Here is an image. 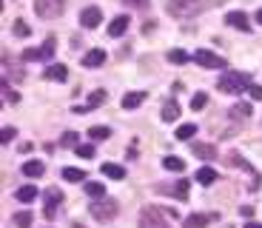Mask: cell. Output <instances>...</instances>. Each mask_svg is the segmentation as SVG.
<instances>
[{
    "label": "cell",
    "instance_id": "obj_1",
    "mask_svg": "<svg viewBox=\"0 0 262 228\" xmlns=\"http://www.w3.org/2000/svg\"><path fill=\"white\" fill-rule=\"evenodd\" d=\"M205 9H211V0H168L165 3V11H168L171 17H180V20L197 17Z\"/></svg>",
    "mask_w": 262,
    "mask_h": 228
},
{
    "label": "cell",
    "instance_id": "obj_2",
    "mask_svg": "<svg viewBox=\"0 0 262 228\" xmlns=\"http://www.w3.org/2000/svg\"><path fill=\"white\" fill-rule=\"evenodd\" d=\"M216 86L222 94H239L251 86V74L248 71H225V74H219Z\"/></svg>",
    "mask_w": 262,
    "mask_h": 228
},
{
    "label": "cell",
    "instance_id": "obj_3",
    "mask_svg": "<svg viewBox=\"0 0 262 228\" xmlns=\"http://www.w3.org/2000/svg\"><path fill=\"white\" fill-rule=\"evenodd\" d=\"M140 228H168V220L157 205H143L140 211Z\"/></svg>",
    "mask_w": 262,
    "mask_h": 228
},
{
    "label": "cell",
    "instance_id": "obj_4",
    "mask_svg": "<svg viewBox=\"0 0 262 228\" xmlns=\"http://www.w3.org/2000/svg\"><path fill=\"white\" fill-rule=\"evenodd\" d=\"M66 9V0H34V14L43 20H54Z\"/></svg>",
    "mask_w": 262,
    "mask_h": 228
},
{
    "label": "cell",
    "instance_id": "obj_5",
    "mask_svg": "<svg viewBox=\"0 0 262 228\" xmlns=\"http://www.w3.org/2000/svg\"><path fill=\"white\" fill-rule=\"evenodd\" d=\"M89 211L94 220H100V223H108L117 217V200H94L89 205Z\"/></svg>",
    "mask_w": 262,
    "mask_h": 228
},
{
    "label": "cell",
    "instance_id": "obj_6",
    "mask_svg": "<svg viewBox=\"0 0 262 228\" xmlns=\"http://www.w3.org/2000/svg\"><path fill=\"white\" fill-rule=\"evenodd\" d=\"M191 60L197 63V66H203V68H225V66H228L222 57L214 55V52H208V49H197Z\"/></svg>",
    "mask_w": 262,
    "mask_h": 228
},
{
    "label": "cell",
    "instance_id": "obj_7",
    "mask_svg": "<svg viewBox=\"0 0 262 228\" xmlns=\"http://www.w3.org/2000/svg\"><path fill=\"white\" fill-rule=\"evenodd\" d=\"M188 180H177V182H157L159 194H168V197H177V200H188Z\"/></svg>",
    "mask_w": 262,
    "mask_h": 228
},
{
    "label": "cell",
    "instance_id": "obj_8",
    "mask_svg": "<svg viewBox=\"0 0 262 228\" xmlns=\"http://www.w3.org/2000/svg\"><path fill=\"white\" fill-rule=\"evenodd\" d=\"M60 203H63V191H60V188H49V191H46V208H43L46 220H54L57 217V205Z\"/></svg>",
    "mask_w": 262,
    "mask_h": 228
},
{
    "label": "cell",
    "instance_id": "obj_9",
    "mask_svg": "<svg viewBox=\"0 0 262 228\" xmlns=\"http://www.w3.org/2000/svg\"><path fill=\"white\" fill-rule=\"evenodd\" d=\"M108 100V91H91V97L86 106H74V114H89L91 109H97V106H103V103Z\"/></svg>",
    "mask_w": 262,
    "mask_h": 228
},
{
    "label": "cell",
    "instance_id": "obj_10",
    "mask_svg": "<svg viewBox=\"0 0 262 228\" xmlns=\"http://www.w3.org/2000/svg\"><path fill=\"white\" fill-rule=\"evenodd\" d=\"M80 23H83L86 29H97V26L103 23L100 9H97V6H89V9H83V11H80Z\"/></svg>",
    "mask_w": 262,
    "mask_h": 228
},
{
    "label": "cell",
    "instance_id": "obj_11",
    "mask_svg": "<svg viewBox=\"0 0 262 228\" xmlns=\"http://www.w3.org/2000/svg\"><path fill=\"white\" fill-rule=\"evenodd\" d=\"M225 23L231 26V29L251 32V23H248V14H245V11H228V14H225Z\"/></svg>",
    "mask_w": 262,
    "mask_h": 228
},
{
    "label": "cell",
    "instance_id": "obj_12",
    "mask_svg": "<svg viewBox=\"0 0 262 228\" xmlns=\"http://www.w3.org/2000/svg\"><path fill=\"white\" fill-rule=\"evenodd\" d=\"M128 17H125V14H117V17H114L111 23H108V34H111V37H123L125 32H128Z\"/></svg>",
    "mask_w": 262,
    "mask_h": 228
},
{
    "label": "cell",
    "instance_id": "obj_13",
    "mask_svg": "<svg viewBox=\"0 0 262 228\" xmlns=\"http://www.w3.org/2000/svg\"><path fill=\"white\" fill-rule=\"evenodd\" d=\"M103 63H105V52L103 49H91L89 55H83V66L86 68H97Z\"/></svg>",
    "mask_w": 262,
    "mask_h": 228
},
{
    "label": "cell",
    "instance_id": "obj_14",
    "mask_svg": "<svg viewBox=\"0 0 262 228\" xmlns=\"http://www.w3.org/2000/svg\"><path fill=\"white\" fill-rule=\"evenodd\" d=\"M191 154L194 157H200V160H216V148L208 146V143H194Z\"/></svg>",
    "mask_w": 262,
    "mask_h": 228
},
{
    "label": "cell",
    "instance_id": "obj_15",
    "mask_svg": "<svg viewBox=\"0 0 262 228\" xmlns=\"http://www.w3.org/2000/svg\"><path fill=\"white\" fill-rule=\"evenodd\" d=\"M68 77V68L63 66V63H54V66L46 68V80H54V83H63V80Z\"/></svg>",
    "mask_w": 262,
    "mask_h": 228
},
{
    "label": "cell",
    "instance_id": "obj_16",
    "mask_svg": "<svg viewBox=\"0 0 262 228\" xmlns=\"http://www.w3.org/2000/svg\"><path fill=\"white\" fill-rule=\"evenodd\" d=\"M143 103H146V91H128L123 97V109H137Z\"/></svg>",
    "mask_w": 262,
    "mask_h": 228
},
{
    "label": "cell",
    "instance_id": "obj_17",
    "mask_svg": "<svg viewBox=\"0 0 262 228\" xmlns=\"http://www.w3.org/2000/svg\"><path fill=\"white\" fill-rule=\"evenodd\" d=\"M46 166L40 163V160H29V163H23V174L26 177H43Z\"/></svg>",
    "mask_w": 262,
    "mask_h": 228
},
{
    "label": "cell",
    "instance_id": "obj_18",
    "mask_svg": "<svg viewBox=\"0 0 262 228\" xmlns=\"http://www.w3.org/2000/svg\"><path fill=\"white\" fill-rule=\"evenodd\" d=\"M100 169H103V174H105V177H111V180H123V177H125V169H123V166H117V163H103Z\"/></svg>",
    "mask_w": 262,
    "mask_h": 228
},
{
    "label": "cell",
    "instance_id": "obj_19",
    "mask_svg": "<svg viewBox=\"0 0 262 228\" xmlns=\"http://www.w3.org/2000/svg\"><path fill=\"white\" fill-rule=\"evenodd\" d=\"M197 182H200V185H211V182H216V171L211 169V166H203V169L197 171Z\"/></svg>",
    "mask_w": 262,
    "mask_h": 228
},
{
    "label": "cell",
    "instance_id": "obj_20",
    "mask_svg": "<svg viewBox=\"0 0 262 228\" xmlns=\"http://www.w3.org/2000/svg\"><path fill=\"white\" fill-rule=\"evenodd\" d=\"M83 191L89 194L91 200H100V197H105V182H86Z\"/></svg>",
    "mask_w": 262,
    "mask_h": 228
},
{
    "label": "cell",
    "instance_id": "obj_21",
    "mask_svg": "<svg viewBox=\"0 0 262 228\" xmlns=\"http://www.w3.org/2000/svg\"><path fill=\"white\" fill-rule=\"evenodd\" d=\"M162 169H165V171H177V174H182V171H185V160H180V157H174V154H171V157L162 160Z\"/></svg>",
    "mask_w": 262,
    "mask_h": 228
},
{
    "label": "cell",
    "instance_id": "obj_22",
    "mask_svg": "<svg viewBox=\"0 0 262 228\" xmlns=\"http://www.w3.org/2000/svg\"><path fill=\"white\" fill-rule=\"evenodd\" d=\"M208 220H211L208 214H191V217H185V223H182V226H185V228H205V226H208Z\"/></svg>",
    "mask_w": 262,
    "mask_h": 228
},
{
    "label": "cell",
    "instance_id": "obj_23",
    "mask_svg": "<svg viewBox=\"0 0 262 228\" xmlns=\"http://www.w3.org/2000/svg\"><path fill=\"white\" fill-rule=\"evenodd\" d=\"M20 203H32V200H37V188L34 185H23V188H17V194H14Z\"/></svg>",
    "mask_w": 262,
    "mask_h": 228
},
{
    "label": "cell",
    "instance_id": "obj_24",
    "mask_svg": "<svg viewBox=\"0 0 262 228\" xmlns=\"http://www.w3.org/2000/svg\"><path fill=\"white\" fill-rule=\"evenodd\" d=\"M177 117H180V106H177V103H165V106H162V120H165V123H174Z\"/></svg>",
    "mask_w": 262,
    "mask_h": 228
},
{
    "label": "cell",
    "instance_id": "obj_25",
    "mask_svg": "<svg viewBox=\"0 0 262 228\" xmlns=\"http://www.w3.org/2000/svg\"><path fill=\"white\" fill-rule=\"evenodd\" d=\"M89 137L94 140V143H100V140H108V137H111V131H108L105 125H91V128H89Z\"/></svg>",
    "mask_w": 262,
    "mask_h": 228
},
{
    "label": "cell",
    "instance_id": "obj_26",
    "mask_svg": "<svg viewBox=\"0 0 262 228\" xmlns=\"http://www.w3.org/2000/svg\"><path fill=\"white\" fill-rule=\"evenodd\" d=\"M32 220H34L32 211H17V214L11 217V223H14L17 228H29V226H32Z\"/></svg>",
    "mask_w": 262,
    "mask_h": 228
},
{
    "label": "cell",
    "instance_id": "obj_27",
    "mask_svg": "<svg viewBox=\"0 0 262 228\" xmlns=\"http://www.w3.org/2000/svg\"><path fill=\"white\" fill-rule=\"evenodd\" d=\"M63 180L83 182V180H86V171H83V169H63Z\"/></svg>",
    "mask_w": 262,
    "mask_h": 228
},
{
    "label": "cell",
    "instance_id": "obj_28",
    "mask_svg": "<svg viewBox=\"0 0 262 228\" xmlns=\"http://www.w3.org/2000/svg\"><path fill=\"white\" fill-rule=\"evenodd\" d=\"M248 114H251V103H237V106L231 109V117H234V120H245Z\"/></svg>",
    "mask_w": 262,
    "mask_h": 228
},
{
    "label": "cell",
    "instance_id": "obj_29",
    "mask_svg": "<svg viewBox=\"0 0 262 228\" xmlns=\"http://www.w3.org/2000/svg\"><path fill=\"white\" fill-rule=\"evenodd\" d=\"M194 134H197V125L185 123V125H180V128H177V134H174V137H177V140H191Z\"/></svg>",
    "mask_w": 262,
    "mask_h": 228
},
{
    "label": "cell",
    "instance_id": "obj_30",
    "mask_svg": "<svg viewBox=\"0 0 262 228\" xmlns=\"http://www.w3.org/2000/svg\"><path fill=\"white\" fill-rule=\"evenodd\" d=\"M0 89H3V100H6V103H17V100H20V94H17V91H11V86L6 83V80L0 83Z\"/></svg>",
    "mask_w": 262,
    "mask_h": 228
},
{
    "label": "cell",
    "instance_id": "obj_31",
    "mask_svg": "<svg viewBox=\"0 0 262 228\" xmlns=\"http://www.w3.org/2000/svg\"><path fill=\"white\" fill-rule=\"evenodd\" d=\"M11 32H14V37H29V34H32V29L26 26V20H14Z\"/></svg>",
    "mask_w": 262,
    "mask_h": 228
},
{
    "label": "cell",
    "instance_id": "obj_32",
    "mask_svg": "<svg viewBox=\"0 0 262 228\" xmlns=\"http://www.w3.org/2000/svg\"><path fill=\"white\" fill-rule=\"evenodd\" d=\"M171 60V63H177V66H182V63H185V60H188V55H185V52H182V49H171L168 55H165Z\"/></svg>",
    "mask_w": 262,
    "mask_h": 228
},
{
    "label": "cell",
    "instance_id": "obj_33",
    "mask_svg": "<svg viewBox=\"0 0 262 228\" xmlns=\"http://www.w3.org/2000/svg\"><path fill=\"white\" fill-rule=\"evenodd\" d=\"M205 103H208V97H205L203 91H197V94L191 97V109L194 112H200V109H205Z\"/></svg>",
    "mask_w": 262,
    "mask_h": 228
},
{
    "label": "cell",
    "instance_id": "obj_34",
    "mask_svg": "<svg viewBox=\"0 0 262 228\" xmlns=\"http://www.w3.org/2000/svg\"><path fill=\"white\" fill-rule=\"evenodd\" d=\"M23 60H46V55H43V49H26Z\"/></svg>",
    "mask_w": 262,
    "mask_h": 228
},
{
    "label": "cell",
    "instance_id": "obj_35",
    "mask_svg": "<svg viewBox=\"0 0 262 228\" xmlns=\"http://www.w3.org/2000/svg\"><path fill=\"white\" fill-rule=\"evenodd\" d=\"M60 146H63V148H71V146H77V134H74V131H66V134L60 137Z\"/></svg>",
    "mask_w": 262,
    "mask_h": 228
},
{
    "label": "cell",
    "instance_id": "obj_36",
    "mask_svg": "<svg viewBox=\"0 0 262 228\" xmlns=\"http://www.w3.org/2000/svg\"><path fill=\"white\" fill-rule=\"evenodd\" d=\"M54 46H57L54 37H46V43H43V55H46V60H52V55H54Z\"/></svg>",
    "mask_w": 262,
    "mask_h": 228
},
{
    "label": "cell",
    "instance_id": "obj_37",
    "mask_svg": "<svg viewBox=\"0 0 262 228\" xmlns=\"http://www.w3.org/2000/svg\"><path fill=\"white\" fill-rule=\"evenodd\" d=\"M128 9H137V11H146L148 9V0H123Z\"/></svg>",
    "mask_w": 262,
    "mask_h": 228
},
{
    "label": "cell",
    "instance_id": "obj_38",
    "mask_svg": "<svg viewBox=\"0 0 262 228\" xmlns=\"http://www.w3.org/2000/svg\"><path fill=\"white\" fill-rule=\"evenodd\" d=\"M77 154H80V157H86V160L94 157V146H89V143L83 146V143H80V146H77Z\"/></svg>",
    "mask_w": 262,
    "mask_h": 228
},
{
    "label": "cell",
    "instance_id": "obj_39",
    "mask_svg": "<svg viewBox=\"0 0 262 228\" xmlns=\"http://www.w3.org/2000/svg\"><path fill=\"white\" fill-rule=\"evenodd\" d=\"M14 137H17V131H14V128H3V137H0V143H3V146H9Z\"/></svg>",
    "mask_w": 262,
    "mask_h": 228
},
{
    "label": "cell",
    "instance_id": "obj_40",
    "mask_svg": "<svg viewBox=\"0 0 262 228\" xmlns=\"http://www.w3.org/2000/svg\"><path fill=\"white\" fill-rule=\"evenodd\" d=\"M248 91L254 100H262V86H248Z\"/></svg>",
    "mask_w": 262,
    "mask_h": 228
},
{
    "label": "cell",
    "instance_id": "obj_41",
    "mask_svg": "<svg viewBox=\"0 0 262 228\" xmlns=\"http://www.w3.org/2000/svg\"><path fill=\"white\" fill-rule=\"evenodd\" d=\"M239 214H242V217H251V214H254V208H251V205H242V208H239Z\"/></svg>",
    "mask_w": 262,
    "mask_h": 228
},
{
    "label": "cell",
    "instance_id": "obj_42",
    "mask_svg": "<svg viewBox=\"0 0 262 228\" xmlns=\"http://www.w3.org/2000/svg\"><path fill=\"white\" fill-rule=\"evenodd\" d=\"M245 228H262L260 223H254V220H248V223H245Z\"/></svg>",
    "mask_w": 262,
    "mask_h": 228
},
{
    "label": "cell",
    "instance_id": "obj_43",
    "mask_svg": "<svg viewBox=\"0 0 262 228\" xmlns=\"http://www.w3.org/2000/svg\"><path fill=\"white\" fill-rule=\"evenodd\" d=\"M257 23H262V9H260V11H257Z\"/></svg>",
    "mask_w": 262,
    "mask_h": 228
}]
</instances>
